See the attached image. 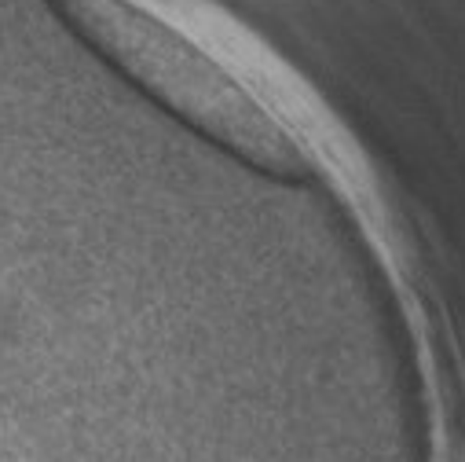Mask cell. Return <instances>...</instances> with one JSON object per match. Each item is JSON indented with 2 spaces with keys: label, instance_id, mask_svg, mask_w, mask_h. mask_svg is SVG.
Returning a JSON list of instances; mask_svg holds the SVG:
<instances>
[{
  "label": "cell",
  "instance_id": "1",
  "mask_svg": "<svg viewBox=\"0 0 465 462\" xmlns=\"http://www.w3.org/2000/svg\"><path fill=\"white\" fill-rule=\"evenodd\" d=\"M81 34L205 136L282 176L312 169V151L282 114L194 34L143 0H63Z\"/></svg>",
  "mask_w": 465,
  "mask_h": 462
}]
</instances>
